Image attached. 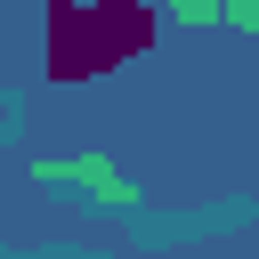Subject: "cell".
Masks as SVG:
<instances>
[{
  "mask_svg": "<svg viewBox=\"0 0 259 259\" xmlns=\"http://www.w3.org/2000/svg\"><path fill=\"white\" fill-rule=\"evenodd\" d=\"M154 40L146 0H49V73L57 81H97L130 65Z\"/></svg>",
  "mask_w": 259,
  "mask_h": 259,
  "instance_id": "cell-1",
  "label": "cell"
},
{
  "mask_svg": "<svg viewBox=\"0 0 259 259\" xmlns=\"http://www.w3.org/2000/svg\"><path fill=\"white\" fill-rule=\"evenodd\" d=\"M40 178H49V186H65V178H73V186H97V202H138V186H130L113 162H40Z\"/></svg>",
  "mask_w": 259,
  "mask_h": 259,
  "instance_id": "cell-2",
  "label": "cell"
},
{
  "mask_svg": "<svg viewBox=\"0 0 259 259\" xmlns=\"http://www.w3.org/2000/svg\"><path fill=\"white\" fill-rule=\"evenodd\" d=\"M178 16H194V24H210V16H227V0H170Z\"/></svg>",
  "mask_w": 259,
  "mask_h": 259,
  "instance_id": "cell-3",
  "label": "cell"
},
{
  "mask_svg": "<svg viewBox=\"0 0 259 259\" xmlns=\"http://www.w3.org/2000/svg\"><path fill=\"white\" fill-rule=\"evenodd\" d=\"M227 16H235V24H251V32H259V0H235V8H227Z\"/></svg>",
  "mask_w": 259,
  "mask_h": 259,
  "instance_id": "cell-4",
  "label": "cell"
}]
</instances>
